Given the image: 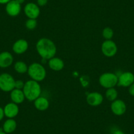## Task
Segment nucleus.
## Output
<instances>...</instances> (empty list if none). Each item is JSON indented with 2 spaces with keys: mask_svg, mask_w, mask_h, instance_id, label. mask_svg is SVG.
<instances>
[{
  "mask_svg": "<svg viewBox=\"0 0 134 134\" xmlns=\"http://www.w3.org/2000/svg\"><path fill=\"white\" fill-rule=\"evenodd\" d=\"M15 1H16V2H17L18 3H19V4L21 5V4H23V3H24L25 0H15Z\"/></svg>",
  "mask_w": 134,
  "mask_h": 134,
  "instance_id": "29",
  "label": "nucleus"
},
{
  "mask_svg": "<svg viewBox=\"0 0 134 134\" xmlns=\"http://www.w3.org/2000/svg\"><path fill=\"white\" fill-rule=\"evenodd\" d=\"M34 107L40 111H45L49 107L48 99L44 97H39L34 100Z\"/></svg>",
  "mask_w": 134,
  "mask_h": 134,
  "instance_id": "17",
  "label": "nucleus"
},
{
  "mask_svg": "<svg viewBox=\"0 0 134 134\" xmlns=\"http://www.w3.org/2000/svg\"><path fill=\"white\" fill-rule=\"evenodd\" d=\"M48 0H37L38 5L40 7H43L47 3Z\"/></svg>",
  "mask_w": 134,
  "mask_h": 134,
  "instance_id": "24",
  "label": "nucleus"
},
{
  "mask_svg": "<svg viewBox=\"0 0 134 134\" xmlns=\"http://www.w3.org/2000/svg\"><path fill=\"white\" fill-rule=\"evenodd\" d=\"M118 86L130 87L134 82V74L131 72H124L118 76Z\"/></svg>",
  "mask_w": 134,
  "mask_h": 134,
  "instance_id": "9",
  "label": "nucleus"
},
{
  "mask_svg": "<svg viewBox=\"0 0 134 134\" xmlns=\"http://www.w3.org/2000/svg\"><path fill=\"white\" fill-rule=\"evenodd\" d=\"M118 77L113 72H105L101 74L99 78V83L104 88H112L118 84Z\"/></svg>",
  "mask_w": 134,
  "mask_h": 134,
  "instance_id": "4",
  "label": "nucleus"
},
{
  "mask_svg": "<svg viewBox=\"0 0 134 134\" xmlns=\"http://www.w3.org/2000/svg\"><path fill=\"white\" fill-rule=\"evenodd\" d=\"M105 96L107 99L109 101H114L116 99H117L118 97V91L116 90L114 87H112V88L107 89L105 93Z\"/></svg>",
  "mask_w": 134,
  "mask_h": 134,
  "instance_id": "20",
  "label": "nucleus"
},
{
  "mask_svg": "<svg viewBox=\"0 0 134 134\" xmlns=\"http://www.w3.org/2000/svg\"><path fill=\"white\" fill-rule=\"evenodd\" d=\"M28 48V43L26 40L19 39L13 43L12 49L14 53L18 55L24 53Z\"/></svg>",
  "mask_w": 134,
  "mask_h": 134,
  "instance_id": "13",
  "label": "nucleus"
},
{
  "mask_svg": "<svg viewBox=\"0 0 134 134\" xmlns=\"http://www.w3.org/2000/svg\"><path fill=\"white\" fill-rule=\"evenodd\" d=\"M5 11L7 15L10 16H16L21 11V5L19 4L15 0H11L6 4Z\"/></svg>",
  "mask_w": 134,
  "mask_h": 134,
  "instance_id": "10",
  "label": "nucleus"
},
{
  "mask_svg": "<svg viewBox=\"0 0 134 134\" xmlns=\"http://www.w3.org/2000/svg\"><path fill=\"white\" fill-rule=\"evenodd\" d=\"M11 0H0V4L4 5V4H7V3L10 2Z\"/></svg>",
  "mask_w": 134,
  "mask_h": 134,
  "instance_id": "28",
  "label": "nucleus"
},
{
  "mask_svg": "<svg viewBox=\"0 0 134 134\" xmlns=\"http://www.w3.org/2000/svg\"><path fill=\"white\" fill-rule=\"evenodd\" d=\"M0 134H7L5 132H4L3 131H0Z\"/></svg>",
  "mask_w": 134,
  "mask_h": 134,
  "instance_id": "30",
  "label": "nucleus"
},
{
  "mask_svg": "<svg viewBox=\"0 0 134 134\" xmlns=\"http://www.w3.org/2000/svg\"><path fill=\"white\" fill-rule=\"evenodd\" d=\"M15 80L8 73L0 74V90L4 92H11L15 89Z\"/></svg>",
  "mask_w": 134,
  "mask_h": 134,
  "instance_id": "5",
  "label": "nucleus"
},
{
  "mask_svg": "<svg viewBox=\"0 0 134 134\" xmlns=\"http://www.w3.org/2000/svg\"><path fill=\"white\" fill-rule=\"evenodd\" d=\"M113 134H125L122 130H116L115 131H114L113 132Z\"/></svg>",
  "mask_w": 134,
  "mask_h": 134,
  "instance_id": "27",
  "label": "nucleus"
},
{
  "mask_svg": "<svg viewBox=\"0 0 134 134\" xmlns=\"http://www.w3.org/2000/svg\"><path fill=\"white\" fill-rule=\"evenodd\" d=\"M36 47L40 56L43 59L49 60L55 56L57 53V47L55 43L49 38L40 39L37 42Z\"/></svg>",
  "mask_w": 134,
  "mask_h": 134,
  "instance_id": "1",
  "label": "nucleus"
},
{
  "mask_svg": "<svg viewBox=\"0 0 134 134\" xmlns=\"http://www.w3.org/2000/svg\"><path fill=\"white\" fill-rule=\"evenodd\" d=\"M24 84H25V83H24L23 80H15V89H18V90H23V89L24 88Z\"/></svg>",
  "mask_w": 134,
  "mask_h": 134,
  "instance_id": "23",
  "label": "nucleus"
},
{
  "mask_svg": "<svg viewBox=\"0 0 134 134\" xmlns=\"http://www.w3.org/2000/svg\"><path fill=\"white\" fill-rule=\"evenodd\" d=\"M102 35L106 40H110L114 36V31L110 27H106L103 30Z\"/></svg>",
  "mask_w": 134,
  "mask_h": 134,
  "instance_id": "21",
  "label": "nucleus"
},
{
  "mask_svg": "<svg viewBox=\"0 0 134 134\" xmlns=\"http://www.w3.org/2000/svg\"><path fill=\"white\" fill-rule=\"evenodd\" d=\"M118 47L114 42L110 40H105L101 45V51L105 56L107 57H113L116 54Z\"/></svg>",
  "mask_w": 134,
  "mask_h": 134,
  "instance_id": "6",
  "label": "nucleus"
},
{
  "mask_svg": "<svg viewBox=\"0 0 134 134\" xmlns=\"http://www.w3.org/2000/svg\"><path fill=\"white\" fill-rule=\"evenodd\" d=\"M24 11L28 19H36L40 14L39 6L34 3H27L24 7Z\"/></svg>",
  "mask_w": 134,
  "mask_h": 134,
  "instance_id": "7",
  "label": "nucleus"
},
{
  "mask_svg": "<svg viewBox=\"0 0 134 134\" xmlns=\"http://www.w3.org/2000/svg\"><path fill=\"white\" fill-rule=\"evenodd\" d=\"M10 97H11L12 102L15 103L17 105L23 103L24 99H26L23 90H18V89H14L11 91Z\"/></svg>",
  "mask_w": 134,
  "mask_h": 134,
  "instance_id": "15",
  "label": "nucleus"
},
{
  "mask_svg": "<svg viewBox=\"0 0 134 134\" xmlns=\"http://www.w3.org/2000/svg\"><path fill=\"white\" fill-rule=\"evenodd\" d=\"M86 101L90 106L97 107L101 105L103 101V96L99 92H91L87 95Z\"/></svg>",
  "mask_w": 134,
  "mask_h": 134,
  "instance_id": "11",
  "label": "nucleus"
},
{
  "mask_svg": "<svg viewBox=\"0 0 134 134\" xmlns=\"http://www.w3.org/2000/svg\"><path fill=\"white\" fill-rule=\"evenodd\" d=\"M5 116L7 118H14L19 113V108L17 104L15 103H9L3 108Z\"/></svg>",
  "mask_w": 134,
  "mask_h": 134,
  "instance_id": "12",
  "label": "nucleus"
},
{
  "mask_svg": "<svg viewBox=\"0 0 134 134\" xmlns=\"http://www.w3.org/2000/svg\"><path fill=\"white\" fill-rule=\"evenodd\" d=\"M23 91L27 100L34 101L37 98L40 97L42 89L39 82L33 80H30L25 82Z\"/></svg>",
  "mask_w": 134,
  "mask_h": 134,
  "instance_id": "2",
  "label": "nucleus"
},
{
  "mask_svg": "<svg viewBox=\"0 0 134 134\" xmlns=\"http://www.w3.org/2000/svg\"><path fill=\"white\" fill-rule=\"evenodd\" d=\"M13 57L9 51H3L0 53V68H8L13 63Z\"/></svg>",
  "mask_w": 134,
  "mask_h": 134,
  "instance_id": "14",
  "label": "nucleus"
},
{
  "mask_svg": "<svg viewBox=\"0 0 134 134\" xmlns=\"http://www.w3.org/2000/svg\"><path fill=\"white\" fill-rule=\"evenodd\" d=\"M14 69L16 72L19 74H24L28 72V66L24 62L20 60V61H16L15 63Z\"/></svg>",
  "mask_w": 134,
  "mask_h": 134,
  "instance_id": "19",
  "label": "nucleus"
},
{
  "mask_svg": "<svg viewBox=\"0 0 134 134\" xmlns=\"http://www.w3.org/2000/svg\"><path fill=\"white\" fill-rule=\"evenodd\" d=\"M37 24H38V23H37L36 19H28L26 21L25 26L29 30H32L35 29L36 28Z\"/></svg>",
  "mask_w": 134,
  "mask_h": 134,
  "instance_id": "22",
  "label": "nucleus"
},
{
  "mask_svg": "<svg viewBox=\"0 0 134 134\" xmlns=\"http://www.w3.org/2000/svg\"><path fill=\"white\" fill-rule=\"evenodd\" d=\"M49 66L54 71H60L63 70L64 66V63L62 59L58 57H53L49 60Z\"/></svg>",
  "mask_w": 134,
  "mask_h": 134,
  "instance_id": "16",
  "label": "nucleus"
},
{
  "mask_svg": "<svg viewBox=\"0 0 134 134\" xmlns=\"http://www.w3.org/2000/svg\"><path fill=\"white\" fill-rule=\"evenodd\" d=\"M5 116L4 114V110H3V108L1 107H0V121H2L3 119Z\"/></svg>",
  "mask_w": 134,
  "mask_h": 134,
  "instance_id": "26",
  "label": "nucleus"
},
{
  "mask_svg": "<svg viewBox=\"0 0 134 134\" xmlns=\"http://www.w3.org/2000/svg\"><path fill=\"white\" fill-rule=\"evenodd\" d=\"M129 93L132 96H134V82L129 87Z\"/></svg>",
  "mask_w": 134,
  "mask_h": 134,
  "instance_id": "25",
  "label": "nucleus"
},
{
  "mask_svg": "<svg viewBox=\"0 0 134 134\" xmlns=\"http://www.w3.org/2000/svg\"><path fill=\"white\" fill-rule=\"evenodd\" d=\"M17 124L13 118H8L4 122L3 124V131L6 133L10 134L13 133L16 130Z\"/></svg>",
  "mask_w": 134,
  "mask_h": 134,
  "instance_id": "18",
  "label": "nucleus"
},
{
  "mask_svg": "<svg viewBox=\"0 0 134 134\" xmlns=\"http://www.w3.org/2000/svg\"><path fill=\"white\" fill-rule=\"evenodd\" d=\"M110 109L114 114L116 116H122L126 113L127 107L124 101L121 99H116L112 102Z\"/></svg>",
  "mask_w": 134,
  "mask_h": 134,
  "instance_id": "8",
  "label": "nucleus"
},
{
  "mask_svg": "<svg viewBox=\"0 0 134 134\" xmlns=\"http://www.w3.org/2000/svg\"><path fill=\"white\" fill-rule=\"evenodd\" d=\"M28 74L31 79L36 82L43 81L46 77V70L38 63H34L28 66Z\"/></svg>",
  "mask_w": 134,
  "mask_h": 134,
  "instance_id": "3",
  "label": "nucleus"
}]
</instances>
